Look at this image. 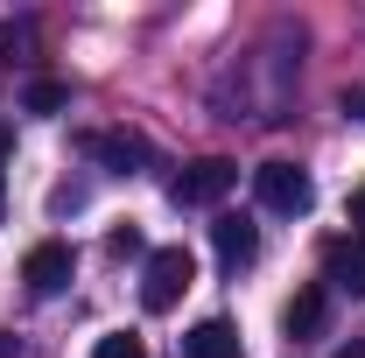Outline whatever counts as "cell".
<instances>
[{
    "label": "cell",
    "instance_id": "6da1fadb",
    "mask_svg": "<svg viewBox=\"0 0 365 358\" xmlns=\"http://www.w3.org/2000/svg\"><path fill=\"white\" fill-rule=\"evenodd\" d=\"M190 281H197V260H190L182 246H155V253H148V274H140V310L148 316L176 310Z\"/></svg>",
    "mask_w": 365,
    "mask_h": 358
},
{
    "label": "cell",
    "instance_id": "7a4b0ae2",
    "mask_svg": "<svg viewBox=\"0 0 365 358\" xmlns=\"http://www.w3.org/2000/svg\"><path fill=\"white\" fill-rule=\"evenodd\" d=\"M253 197H260V211L302 218V211L317 204V183H309V169H295V162H260V169H253Z\"/></svg>",
    "mask_w": 365,
    "mask_h": 358
},
{
    "label": "cell",
    "instance_id": "3957f363",
    "mask_svg": "<svg viewBox=\"0 0 365 358\" xmlns=\"http://www.w3.org/2000/svg\"><path fill=\"white\" fill-rule=\"evenodd\" d=\"M232 183H239V162L204 155V162H190L182 176H169V197H176V204H218V197H232Z\"/></svg>",
    "mask_w": 365,
    "mask_h": 358
},
{
    "label": "cell",
    "instance_id": "277c9868",
    "mask_svg": "<svg viewBox=\"0 0 365 358\" xmlns=\"http://www.w3.org/2000/svg\"><path fill=\"white\" fill-rule=\"evenodd\" d=\"M21 281H29V295H63V288H71V246H63V239H43V246H29V260H21Z\"/></svg>",
    "mask_w": 365,
    "mask_h": 358
},
{
    "label": "cell",
    "instance_id": "5b68a950",
    "mask_svg": "<svg viewBox=\"0 0 365 358\" xmlns=\"http://www.w3.org/2000/svg\"><path fill=\"white\" fill-rule=\"evenodd\" d=\"M211 246H218V267L239 274V267L260 260V225H253V218H218V225H211Z\"/></svg>",
    "mask_w": 365,
    "mask_h": 358
},
{
    "label": "cell",
    "instance_id": "8992f818",
    "mask_svg": "<svg viewBox=\"0 0 365 358\" xmlns=\"http://www.w3.org/2000/svg\"><path fill=\"white\" fill-rule=\"evenodd\" d=\"M323 281L344 288V295H365V239H330L323 246Z\"/></svg>",
    "mask_w": 365,
    "mask_h": 358
},
{
    "label": "cell",
    "instance_id": "52a82bcc",
    "mask_svg": "<svg viewBox=\"0 0 365 358\" xmlns=\"http://www.w3.org/2000/svg\"><path fill=\"white\" fill-rule=\"evenodd\" d=\"M78 148H85L91 162H106L113 176H134L140 162H148V140H134V134H78Z\"/></svg>",
    "mask_w": 365,
    "mask_h": 358
},
{
    "label": "cell",
    "instance_id": "ba28073f",
    "mask_svg": "<svg viewBox=\"0 0 365 358\" xmlns=\"http://www.w3.org/2000/svg\"><path fill=\"white\" fill-rule=\"evenodd\" d=\"M182 358H239V330L225 316H204L190 337H182Z\"/></svg>",
    "mask_w": 365,
    "mask_h": 358
},
{
    "label": "cell",
    "instance_id": "9c48e42d",
    "mask_svg": "<svg viewBox=\"0 0 365 358\" xmlns=\"http://www.w3.org/2000/svg\"><path fill=\"white\" fill-rule=\"evenodd\" d=\"M323 310H330V295H323V288H295V302L281 310V330H288V337H309V330L323 323Z\"/></svg>",
    "mask_w": 365,
    "mask_h": 358
},
{
    "label": "cell",
    "instance_id": "30bf717a",
    "mask_svg": "<svg viewBox=\"0 0 365 358\" xmlns=\"http://www.w3.org/2000/svg\"><path fill=\"white\" fill-rule=\"evenodd\" d=\"M21 106H29V113H63V106H71V91L56 85V78H36V85L21 91Z\"/></svg>",
    "mask_w": 365,
    "mask_h": 358
},
{
    "label": "cell",
    "instance_id": "8fae6325",
    "mask_svg": "<svg viewBox=\"0 0 365 358\" xmlns=\"http://www.w3.org/2000/svg\"><path fill=\"white\" fill-rule=\"evenodd\" d=\"M91 358H148V352H140L134 330H113V337H98V344H91Z\"/></svg>",
    "mask_w": 365,
    "mask_h": 358
},
{
    "label": "cell",
    "instance_id": "7c38bea8",
    "mask_svg": "<svg viewBox=\"0 0 365 358\" xmlns=\"http://www.w3.org/2000/svg\"><path fill=\"white\" fill-rule=\"evenodd\" d=\"M106 253H113V260H127V253H140V232H134V225H120V232L106 239Z\"/></svg>",
    "mask_w": 365,
    "mask_h": 358
},
{
    "label": "cell",
    "instance_id": "4fadbf2b",
    "mask_svg": "<svg viewBox=\"0 0 365 358\" xmlns=\"http://www.w3.org/2000/svg\"><path fill=\"white\" fill-rule=\"evenodd\" d=\"M351 225H359V239H365V183L351 190Z\"/></svg>",
    "mask_w": 365,
    "mask_h": 358
},
{
    "label": "cell",
    "instance_id": "5bb4252c",
    "mask_svg": "<svg viewBox=\"0 0 365 358\" xmlns=\"http://www.w3.org/2000/svg\"><path fill=\"white\" fill-rule=\"evenodd\" d=\"M344 113H351V120H365V91H344Z\"/></svg>",
    "mask_w": 365,
    "mask_h": 358
},
{
    "label": "cell",
    "instance_id": "9a60e30c",
    "mask_svg": "<svg viewBox=\"0 0 365 358\" xmlns=\"http://www.w3.org/2000/svg\"><path fill=\"white\" fill-rule=\"evenodd\" d=\"M330 358H365V337H351V344H337Z\"/></svg>",
    "mask_w": 365,
    "mask_h": 358
},
{
    "label": "cell",
    "instance_id": "2e32d148",
    "mask_svg": "<svg viewBox=\"0 0 365 358\" xmlns=\"http://www.w3.org/2000/svg\"><path fill=\"white\" fill-rule=\"evenodd\" d=\"M0 358H21V344H14V337H7V330H0Z\"/></svg>",
    "mask_w": 365,
    "mask_h": 358
},
{
    "label": "cell",
    "instance_id": "e0dca14e",
    "mask_svg": "<svg viewBox=\"0 0 365 358\" xmlns=\"http://www.w3.org/2000/svg\"><path fill=\"white\" fill-rule=\"evenodd\" d=\"M0 218H7V183H0Z\"/></svg>",
    "mask_w": 365,
    "mask_h": 358
},
{
    "label": "cell",
    "instance_id": "ac0fdd59",
    "mask_svg": "<svg viewBox=\"0 0 365 358\" xmlns=\"http://www.w3.org/2000/svg\"><path fill=\"white\" fill-rule=\"evenodd\" d=\"M0 162H7V127H0Z\"/></svg>",
    "mask_w": 365,
    "mask_h": 358
}]
</instances>
